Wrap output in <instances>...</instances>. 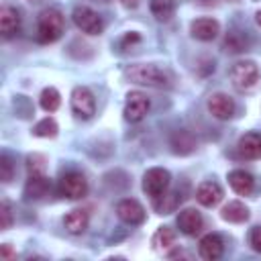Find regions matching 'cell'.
Wrapping results in <instances>:
<instances>
[{"instance_id":"obj_1","label":"cell","mask_w":261,"mask_h":261,"mask_svg":"<svg viewBox=\"0 0 261 261\" xmlns=\"http://www.w3.org/2000/svg\"><path fill=\"white\" fill-rule=\"evenodd\" d=\"M124 77L133 84L149 86V88H163V86H169L171 82L169 73L153 63H133L124 69Z\"/></svg>"},{"instance_id":"obj_2","label":"cell","mask_w":261,"mask_h":261,"mask_svg":"<svg viewBox=\"0 0 261 261\" xmlns=\"http://www.w3.org/2000/svg\"><path fill=\"white\" fill-rule=\"evenodd\" d=\"M65 31V16L61 14V10L57 8H47L39 14L37 20V41L43 45L55 43L57 39H61Z\"/></svg>"},{"instance_id":"obj_3","label":"cell","mask_w":261,"mask_h":261,"mask_svg":"<svg viewBox=\"0 0 261 261\" xmlns=\"http://www.w3.org/2000/svg\"><path fill=\"white\" fill-rule=\"evenodd\" d=\"M259 67L255 61L251 59H245V61H237L230 71H228V77L232 82V86L237 90H251L257 82H259Z\"/></svg>"},{"instance_id":"obj_4","label":"cell","mask_w":261,"mask_h":261,"mask_svg":"<svg viewBox=\"0 0 261 261\" xmlns=\"http://www.w3.org/2000/svg\"><path fill=\"white\" fill-rule=\"evenodd\" d=\"M69 104H71V112L82 120H88V118H92L96 114V98L86 86L73 88Z\"/></svg>"},{"instance_id":"obj_5","label":"cell","mask_w":261,"mask_h":261,"mask_svg":"<svg viewBox=\"0 0 261 261\" xmlns=\"http://www.w3.org/2000/svg\"><path fill=\"white\" fill-rule=\"evenodd\" d=\"M169 181H171V175H169L167 169H163V167H151L143 175V192L155 200V198H159V196H163L167 192Z\"/></svg>"},{"instance_id":"obj_6","label":"cell","mask_w":261,"mask_h":261,"mask_svg":"<svg viewBox=\"0 0 261 261\" xmlns=\"http://www.w3.org/2000/svg\"><path fill=\"white\" fill-rule=\"evenodd\" d=\"M71 20L73 24L86 33V35H100L102 29H104V22L102 18L98 16V12H94L90 6H75L73 12H71Z\"/></svg>"},{"instance_id":"obj_7","label":"cell","mask_w":261,"mask_h":261,"mask_svg":"<svg viewBox=\"0 0 261 261\" xmlns=\"http://www.w3.org/2000/svg\"><path fill=\"white\" fill-rule=\"evenodd\" d=\"M59 192L69 200H80L88 194V179L77 171H69L59 179Z\"/></svg>"},{"instance_id":"obj_8","label":"cell","mask_w":261,"mask_h":261,"mask_svg":"<svg viewBox=\"0 0 261 261\" xmlns=\"http://www.w3.org/2000/svg\"><path fill=\"white\" fill-rule=\"evenodd\" d=\"M149 108H151V102L143 92H128L124 102V118L128 122H139L147 116Z\"/></svg>"},{"instance_id":"obj_9","label":"cell","mask_w":261,"mask_h":261,"mask_svg":"<svg viewBox=\"0 0 261 261\" xmlns=\"http://www.w3.org/2000/svg\"><path fill=\"white\" fill-rule=\"evenodd\" d=\"M208 112L218 118V120H228L234 116V110H237V104L232 100V96L224 94V92H216L208 98Z\"/></svg>"},{"instance_id":"obj_10","label":"cell","mask_w":261,"mask_h":261,"mask_svg":"<svg viewBox=\"0 0 261 261\" xmlns=\"http://www.w3.org/2000/svg\"><path fill=\"white\" fill-rule=\"evenodd\" d=\"M190 33H192V37H194L196 41L208 43V41H212V39L218 37V33H220V22H218L216 18H212V16H202V18L192 20Z\"/></svg>"},{"instance_id":"obj_11","label":"cell","mask_w":261,"mask_h":261,"mask_svg":"<svg viewBox=\"0 0 261 261\" xmlns=\"http://www.w3.org/2000/svg\"><path fill=\"white\" fill-rule=\"evenodd\" d=\"M198 253H200V257L206 259V261H216V259H220L222 253H224V241H222V237H220L218 232H208V234H204V237L200 239V243H198Z\"/></svg>"},{"instance_id":"obj_12","label":"cell","mask_w":261,"mask_h":261,"mask_svg":"<svg viewBox=\"0 0 261 261\" xmlns=\"http://www.w3.org/2000/svg\"><path fill=\"white\" fill-rule=\"evenodd\" d=\"M116 214L126 224H141V222H145V208L141 206V202H137L133 198L120 200L116 204Z\"/></svg>"},{"instance_id":"obj_13","label":"cell","mask_w":261,"mask_h":261,"mask_svg":"<svg viewBox=\"0 0 261 261\" xmlns=\"http://www.w3.org/2000/svg\"><path fill=\"white\" fill-rule=\"evenodd\" d=\"M202 226H204V218H202L200 210H196V208L179 210V214H177V228L184 234L194 237V234H198L202 230Z\"/></svg>"},{"instance_id":"obj_14","label":"cell","mask_w":261,"mask_h":261,"mask_svg":"<svg viewBox=\"0 0 261 261\" xmlns=\"http://www.w3.org/2000/svg\"><path fill=\"white\" fill-rule=\"evenodd\" d=\"M20 29V12L10 6V4H2L0 8V33L4 39H10L18 33Z\"/></svg>"},{"instance_id":"obj_15","label":"cell","mask_w":261,"mask_h":261,"mask_svg":"<svg viewBox=\"0 0 261 261\" xmlns=\"http://www.w3.org/2000/svg\"><path fill=\"white\" fill-rule=\"evenodd\" d=\"M222 198H224V192L216 181H202L196 190V200L206 208L218 206L222 202Z\"/></svg>"},{"instance_id":"obj_16","label":"cell","mask_w":261,"mask_h":261,"mask_svg":"<svg viewBox=\"0 0 261 261\" xmlns=\"http://www.w3.org/2000/svg\"><path fill=\"white\" fill-rule=\"evenodd\" d=\"M228 186L232 188L234 194H239V196H249V194L253 192V188H255V179H253V175H251L249 171H245V169H232V171L228 173Z\"/></svg>"},{"instance_id":"obj_17","label":"cell","mask_w":261,"mask_h":261,"mask_svg":"<svg viewBox=\"0 0 261 261\" xmlns=\"http://www.w3.org/2000/svg\"><path fill=\"white\" fill-rule=\"evenodd\" d=\"M239 155L243 159H259L261 157V135L259 133H247L239 139Z\"/></svg>"},{"instance_id":"obj_18","label":"cell","mask_w":261,"mask_h":261,"mask_svg":"<svg viewBox=\"0 0 261 261\" xmlns=\"http://www.w3.org/2000/svg\"><path fill=\"white\" fill-rule=\"evenodd\" d=\"M88 224H90V216H88V212L82 210V208L69 210V212L65 214V218H63V226H65V230H67L69 234H82V232H86Z\"/></svg>"},{"instance_id":"obj_19","label":"cell","mask_w":261,"mask_h":261,"mask_svg":"<svg viewBox=\"0 0 261 261\" xmlns=\"http://www.w3.org/2000/svg\"><path fill=\"white\" fill-rule=\"evenodd\" d=\"M51 184L47 179V175H29L27 184H24V198L27 200H41L47 196Z\"/></svg>"},{"instance_id":"obj_20","label":"cell","mask_w":261,"mask_h":261,"mask_svg":"<svg viewBox=\"0 0 261 261\" xmlns=\"http://www.w3.org/2000/svg\"><path fill=\"white\" fill-rule=\"evenodd\" d=\"M220 216H222V220H226V222L241 224V222L249 220V208H247L241 200H230L228 204L222 206Z\"/></svg>"},{"instance_id":"obj_21","label":"cell","mask_w":261,"mask_h":261,"mask_svg":"<svg viewBox=\"0 0 261 261\" xmlns=\"http://www.w3.org/2000/svg\"><path fill=\"white\" fill-rule=\"evenodd\" d=\"M149 10L155 16V20L165 22L175 12V0H149Z\"/></svg>"},{"instance_id":"obj_22","label":"cell","mask_w":261,"mask_h":261,"mask_svg":"<svg viewBox=\"0 0 261 261\" xmlns=\"http://www.w3.org/2000/svg\"><path fill=\"white\" fill-rule=\"evenodd\" d=\"M171 147H173V153L188 155V153H192L196 149V141L188 130H177L171 137Z\"/></svg>"},{"instance_id":"obj_23","label":"cell","mask_w":261,"mask_h":261,"mask_svg":"<svg viewBox=\"0 0 261 261\" xmlns=\"http://www.w3.org/2000/svg\"><path fill=\"white\" fill-rule=\"evenodd\" d=\"M57 133H59V124L53 116H45L33 126V135L41 137V139H53V137H57Z\"/></svg>"},{"instance_id":"obj_24","label":"cell","mask_w":261,"mask_h":261,"mask_svg":"<svg viewBox=\"0 0 261 261\" xmlns=\"http://www.w3.org/2000/svg\"><path fill=\"white\" fill-rule=\"evenodd\" d=\"M39 104H41V108L45 110V112H55L59 106H61V96H59V92L55 90V88H45L43 92H41V96H39Z\"/></svg>"},{"instance_id":"obj_25","label":"cell","mask_w":261,"mask_h":261,"mask_svg":"<svg viewBox=\"0 0 261 261\" xmlns=\"http://www.w3.org/2000/svg\"><path fill=\"white\" fill-rule=\"evenodd\" d=\"M173 243H175V232H173V228H169V226H159V228L155 230V234H153V245H155V249L165 251V249H171Z\"/></svg>"},{"instance_id":"obj_26","label":"cell","mask_w":261,"mask_h":261,"mask_svg":"<svg viewBox=\"0 0 261 261\" xmlns=\"http://www.w3.org/2000/svg\"><path fill=\"white\" fill-rule=\"evenodd\" d=\"M24 167H27L29 175H45L47 159H45V155H41V153H31V155H27V159H24Z\"/></svg>"},{"instance_id":"obj_27","label":"cell","mask_w":261,"mask_h":261,"mask_svg":"<svg viewBox=\"0 0 261 261\" xmlns=\"http://www.w3.org/2000/svg\"><path fill=\"white\" fill-rule=\"evenodd\" d=\"M175 204H177L175 194H167V192H165L163 196L155 198V210H157L159 214H169V212H173Z\"/></svg>"},{"instance_id":"obj_28","label":"cell","mask_w":261,"mask_h":261,"mask_svg":"<svg viewBox=\"0 0 261 261\" xmlns=\"http://www.w3.org/2000/svg\"><path fill=\"white\" fill-rule=\"evenodd\" d=\"M224 49L230 53H241V51H245V39L237 31H230L224 37Z\"/></svg>"},{"instance_id":"obj_29","label":"cell","mask_w":261,"mask_h":261,"mask_svg":"<svg viewBox=\"0 0 261 261\" xmlns=\"http://www.w3.org/2000/svg\"><path fill=\"white\" fill-rule=\"evenodd\" d=\"M12 177H14V163L8 153H2L0 155V179L4 184H8Z\"/></svg>"},{"instance_id":"obj_30","label":"cell","mask_w":261,"mask_h":261,"mask_svg":"<svg viewBox=\"0 0 261 261\" xmlns=\"http://www.w3.org/2000/svg\"><path fill=\"white\" fill-rule=\"evenodd\" d=\"M10 226H12V208H10V202L6 198H2V202H0V228L8 230Z\"/></svg>"},{"instance_id":"obj_31","label":"cell","mask_w":261,"mask_h":261,"mask_svg":"<svg viewBox=\"0 0 261 261\" xmlns=\"http://www.w3.org/2000/svg\"><path fill=\"white\" fill-rule=\"evenodd\" d=\"M249 245H251L253 251L261 253V226L251 228V232H249Z\"/></svg>"},{"instance_id":"obj_32","label":"cell","mask_w":261,"mask_h":261,"mask_svg":"<svg viewBox=\"0 0 261 261\" xmlns=\"http://www.w3.org/2000/svg\"><path fill=\"white\" fill-rule=\"evenodd\" d=\"M0 257H2L4 261H12V259H16V253L10 249V245H8V243H4V245L0 247Z\"/></svg>"},{"instance_id":"obj_33","label":"cell","mask_w":261,"mask_h":261,"mask_svg":"<svg viewBox=\"0 0 261 261\" xmlns=\"http://www.w3.org/2000/svg\"><path fill=\"white\" fill-rule=\"evenodd\" d=\"M139 2H141V0H120V4H122L124 8H137Z\"/></svg>"},{"instance_id":"obj_34","label":"cell","mask_w":261,"mask_h":261,"mask_svg":"<svg viewBox=\"0 0 261 261\" xmlns=\"http://www.w3.org/2000/svg\"><path fill=\"white\" fill-rule=\"evenodd\" d=\"M255 22H257V24L261 27V8H259V10L255 12Z\"/></svg>"},{"instance_id":"obj_35","label":"cell","mask_w":261,"mask_h":261,"mask_svg":"<svg viewBox=\"0 0 261 261\" xmlns=\"http://www.w3.org/2000/svg\"><path fill=\"white\" fill-rule=\"evenodd\" d=\"M29 2H31V4H41L43 0H29Z\"/></svg>"}]
</instances>
